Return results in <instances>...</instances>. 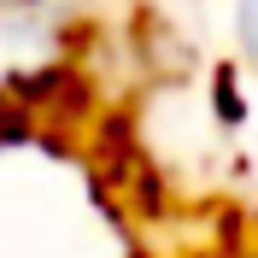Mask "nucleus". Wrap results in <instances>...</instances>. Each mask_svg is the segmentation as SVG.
<instances>
[{
  "instance_id": "obj_1",
  "label": "nucleus",
  "mask_w": 258,
  "mask_h": 258,
  "mask_svg": "<svg viewBox=\"0 0 258 258\" xmlns=\"http://www.w3.org/2000/svg\"><path fill=\"white\" fill-rule=\"evenodd\" d=\"M241 258H258V246H241Z\"/></svg>"
}]
</instances>
